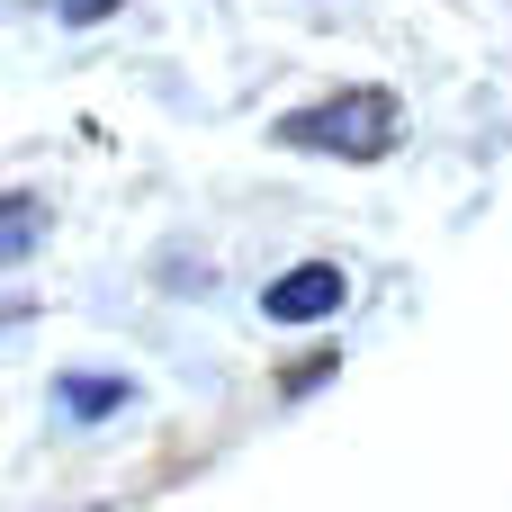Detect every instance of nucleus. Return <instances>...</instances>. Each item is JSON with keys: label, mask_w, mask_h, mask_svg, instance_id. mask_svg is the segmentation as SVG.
<instances>
[{"label": "nucleus", "mask_w": 512, "mask_h": 512, "mask_svg": "<svg viewBox=\"0 0 512 512\" xmlns=\"http://www.w3.org/2000/svg\"><path fill=\"white\" fill-rule=\"evenodd\" d=\"M36 234H45V198H36V189H9V198H0V270L27 261Z\"/></svg>", "instance_id": "7ed1b4c3"}, {"label": "nucleus", "mask_w": 512, "mask_h": 512, "mask_svg": "<svg viewBox=\"0 0 512 512\" xmlns=\"http://www.w3.org/2000/svg\"><path fill=\"white\" fill-rule=\"evenodd\" d=\"M54 396H63V414H72V423H108L135 387H126V378H90V369H81V378H63Z\"/></svg>", "instance_id": "20e7f679"}, {"label": "nucleus", "mask_w": 512, "mask_h": 512, "mask_svg": "<svg viewBox=\"0 0 512 512\" xmlns=\"http://www.w3.org/2000/svg\"><path fill=\"white\" fill-rule=\"evenodd\" d=\"M36 9H54L63 27H99V18H117V0H36Z\"/></svg>", "instance_id": "39448f33"}, {"label": "nucleus", "mask_w": 512, "mask_h": 512, "mask_svg": "<svg viewBox=\"0 0 512 512\" xmlns=\"http://www.w3.org/2000/svg\"><path fill=\"white\" fill-rule=\"evenodd\" d=\"M342 297H351V279L333 261H297V270H279L261 288V315L270 324H324V315H342Z\"/></svg>", "instance_id": "f03ea898"}, {"label": "nucleus", "mask_w": 512, "mask_h": 512, "mask_svg": "<svg viewBox=\"0 0 512 512\" xmlns=\"http://www.w3.org/2000/svg\"><path fill=\"white\" fill-rule=\"evenodd\" d=\"M270 135L288 153H324V162H387L396 135H405V99L378 90V81H351V90H333L315 108H288Z\"/></svg>", "instance_id": "f257e3e1"}]
</instances>
